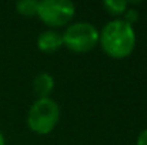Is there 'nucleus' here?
Segmentation results:
<instances>
[{"mask_svg": "<svg viewBox=\"0 0 147 145\" xmlns=\"http://www.w3.org/2000/svg\"><path fill=\"white\" fill-rule=\"evenodd\" d=\"M98 40L103 50L114 58L127 57L136 46V33L133 26L121 19L109 21L98 33Z\"/></svg>", "mask_w": 147, "mask_h": 145, "instance_id": "1", "label": "nucleus"}, {"mask_svg": "<svg viewBox=\"0 0 147 145\" xmlns=\"http://www.w3.org/2000/svg\"><path fill=\"white\" fill-rule=\"evenodd\" d=\"M60 117V108L51 98H39L27 112V125L37 134H49L56 127Z\"/></svg>", "mask_w": 147, "mask_h": 145, "instance_id": "2", "label": "nucleus"}, {"mask_svg": "<svg viewBox=\"0 0 147 145\" xmlns=\"http://www.w3.org/2000/svg\"><path fill=\"white\" fill-rule=\"evenodd\" d=\"M61 36L63 44L77 53L92 50L98 41V30L89 21H77L70 24Z\"/></svg>", "mask_w": 147, "mask_h": 145, "instance_id": "3", "label": "nucleus"}, {"mask_svg": "<svg viewBox=\"0 0 147 145\" xmlns=\"http://www.w3.org/2000/svg\"><path fill=\"white\" fill-rule=\"evenodd\" d=\"M74 11L76 7L70 0H42L37 7V16L51 27H60L69 23Z\"/></svg>", "mask_w": 147, "mask_h": 145, "instance_id": "4", "label": "nucleus"}, {"mask_svg": "<svg viewBox=\"0 0 147 145\" xmlns=\"http://www.w3.org/2000/svg\"><path fill=\"white\" fill-rule=\"evenodd\" d=\"M63 46V36L59 31L46 30L37 37V47L45 53H53Z\"/></svg>", "mask_w": 147, "mask_h": 145, "instance_id": "5", "label": "nucleus"}, {"mask_svg": "<svg viewBox=\"0 0 147 145\" xmlns=\"http://www.w3.org/2000/svg\"><path fill=\"white\" fill-rule=\"evenodd\" d=\"M53 87H54V78L49 73H40L34 77L33 88L39 98H47L53 90Z\"/></svg>", "mask_w": 147, "mask_h": 145, "instance_id": "6", "label": "nucleus"}, {"mask_svg": "<svg viewBox=\"0 0 147 145\" xmlns=\"http://www.w3.org/2000/svg\"><path fill=\"white\" fill-rule=\"evenodd\" d=\"M39 1L37 0H22L16 3V10L24 16H34L37 14Z\"/></svg>", "mask_w": 147, "mask_h": 145, "instance_id": "7", "label": "nucleus"}, {"mask_svg": "<svg viewBox=\"0 0 147 145\" xmlns=\"http://www.w3.org/2000/svg\"><path fill=\"white\" fill-rule=\"evenodd\" d=\"M103 6L109 13L119 16V14H123L127 10L129 1H126V0H106L103 3Z\"/></svg>", "mask_w": 147, "mask_h": 145, "instance_id": "8", "label": "nucleus"}, {"mask_svg": "<svg viewBox=\"0 0 147 145\" xmlns=\"http://www.w3.org/2000/svg\"><path fill=\"white\" fill-rule=\"evenodd\" d=\"M123 21H126L127 24H130V26H133L137 20H139V11H137V9H127L124 13H123V19H121Z\"/></svg>", "mask_w": 147, "mask_h": 145, "instance_id": "9", "label": "nucleus"}, {"mask_svg": "<svg viewBox=\"0 0 147 145\" xmlns=\"http://www.w3.org/2000/svg\"><path fill=\"white\" fill-rule=\"evenodd\" d=\"M137 145H147V128H144L139 137H137Z\"/></svg>", "mask_w": 147, "mask_h": 145, "instance_id": "10", "label": "nucleus"}, {"mask_svg": "<svg viewBox=\"0 0 147 145\" xmlns=\"http://www.w3.org/2000/svg\"><path fill=\"white\" fill-rule=\"evenodd\" d=\"M0 145H6V141H4V137H3V134L0 132Z\"/></svg>", "mask_w": 147, "mask_h": 145, "instance_id": "11", "label": "nucleus"}]
</instances>
